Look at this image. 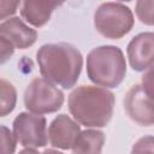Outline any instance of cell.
I'll list each match as a JSON object with an SVG mask.
<instances>
[{"label": "cell", "mask_w": 154, "mask_h": 154, "mask_svg": "<svg viewBox=\"0 0 154 154\" xmlns=\"http://www.w3.org/2000/svg\"><path fill=\"white\" fill-rule=\"evenodd\" d=\"M87 73L90 81L100 87H118L126 73L123 52L114 46L94 48L87 57Z\"/></svg>", "instance_id": "obj_3"}, {"label": "cell", "mask_w": 154, "mask_h": 154, "mask_svg": "<svg viewBox=\"0 0 154 154\" xmlns=\"http://www.w3.org/2000/svg\"><path fill=\"white\" fill-rule=\"evenodd\" d=\"M13 135L22 146L35 148L43 147L48 142L46 119L41 114L23 112L13 122Z\"/></svg>", "instance_id": "obj_6"}, {"label": "cell", "mask_w": 154, "mask_h": 154, "mask_svg": "<svg viewBox=\"0 0 154 154\" xmlns=\"http://www.w3.org/2000/svg\"><path fill=\"white\" fill-rule=\"evenodd\" d=\"M94 25L107 38H120L134 25V14L129 7L118 2H105L95 12Z\"/></svg>", "instance_id": "obj_4"}, {"label": "cell", "mask_w": 154, "mask_h": 154, "mask_svg": "<svg viewBox=\"0 0 154 154\" xmlns=\"http://www.w3.org/2000/svg\"><path fill=\"white\" fill-rule=\"evenodd\" d=\"M128 58L135 71H147L153 67L154 58V35L142 32L135 36L128 46Z\"/></svg>", "instance_id": "obj_8"}, {"label": "cell", "mask_w": 154, "mask_h": 154, "mask_svg": "<svg viewBox=\"0 0 154 154\" xmlns=\"http://www.w3.org/2000/svg\"><path fill=\"white\" fill-rule=\"evenodd\" d=\"M124 108L129 118L135 123L143 126L153 125V95L148 94L141 84L132 85L128 90L124 97Z\"/></svg>", "instance_id": "obj_7"}, {"label": "cell", "mask_w": 154, "mask_h": 154, "mask_svg": "<svg viewBox=\"0 0 154 154\" xmlns=\"http://www.w3.org/2000/svg\"><path fill=\"white\" fill-rule=\"evenodd\" d=\"M103 142V132L99 130H85L78 134L71 149L73 153H100Z\"/></svg>", "instance_id": "obj_12"}, {"label": "cell", "mask_w": 154, "mask_h": 154, "mask_svg": "<svg viewBox=\"0 0 154 154\" xmlns=\"http://www.w3.org/2000/svg\"><path fill=\"white\" fill-rule=\"evenodd\" d=\"M81 132L79 125L66 114L58 116L49 125L48 140L51 144L60 149H70Z\"/></svg>", "instance_id": "obj_9"}, {"label": "cell", "mask_w": 154, "mask_h": 154, "mask_svg": "<svg viewBox=\"0 0 154 154\" xmlns=\"http://www.w3.org/2000/svg\"><path fill=\"white\" fill-rule=\"evenodd\" d=\"M153 144H154V141H153V137L152 136H148V137H143L141 138L138 142H136V144L132 148V152L135 153H153L154 148H153Z\"/></svg>", "instance_id": "obj_18"}, {"label": "cell", "mask_w": 154, "mask_h": 154, "mask_svg": "<svg viewBox=\"0 0 154 154\" xmlns=\"http://www.w3.org/2000/svg\"><path fill=\"white\" fill-rule=\"evenodd\" d=\"M120 1H131V0H120Z\"/></svg>", "instance_id": "obj_20"}, {"label": "cell", "mask_w": 154, "mask_h": 154, "mask_svg": "<svg viewBox=\"0 0 154 154\" xmlns=\"http://www.w3.org/2000/svg\"><path fill=\"white\" fill-rule=\"evenodd\" d=\"M136 14L141 23L146 25H153V0H137Z\"/></svg>", "instance_id": "obj_14"}, {"label": "cell", "mask_w": 154, "mask_h": 154, "mask_svg": "<svg viewBox=\"0 0 154 154\" xmlns=\"http://www.w3.org/2000/svg\"><path fill=\"white\" fill-rule=\"evenodd\" d=\"M0 34L4 35L14 48L25 49L32 46L37 38V32L28 26L20 18H7L0 24Z\"/></svg>", "instance_id": "obj_10"}, {"label": "cell", "mask_w": 154, "mask_h": 154, "mask_svg": "<svg viewBox=\"0 0 154 154\" xmlns=\"http://www.w3.org/2000/svg\"><path fill=\"white\" fill-rule=\"evenodd\" d=\"M64 103V94L46 78H34L25 89L24 105L36 114L53 113Z\"/></svg>", "instance_id": "obj_5"}, {"label": "cell", "mask_w": 154, "mask_h": 154, "mask_svg": "<svg viewBox=\"0 0 154 154\" xmlns=\"http://www.w3.org/2000/svg\"><path fill=\"white\" fill-rule=\"evenodd\" d=\"M17 140L13 132L6 126L0 125V154H11L16 150Z\"/></svg>", "instance_id": "obj_15"}, {"label": "cell", "mask_w": 154, "mask_h": 154, "mask_svg": "<svg viewBox=\"0 0 154 154\" xmlns=\"http://www.w3.org/2000/svg\"><path fill=\"white\" fill-rule=\"evenodd\" d=\"M19 4L20 0H0V20L10 18L17 11Z\"/></svg>", "instance_id": "obj_16"}, {"label": "cell", "mask_w": 154, "mask_h": 154, "mask_svg": "<svg viewBox=\"0 0 154 154\" xmlns=\"http://www.w3.org/2000/svg\"><path fill=\"white\" fill-rule=\"evenodd\" d=\"M14 53V47L12 43L0 34V64L8 61Z\"/></svg>", "instance_id": "obj_17"}, {"label": "cell", "mask_w": 154, "mask_h": 154, "mask_svg": "<svg viewBox=\"0 0 154 154\" xmlns=\"http://www.w3.org/2000/svg\"><path fill=\"white\" fill-rule=\"evenodd\" d=\"M40 72L47 81L63 88H72L81 73L83 58L70 43L43 45L36 53Z\"/></svg>", "instance_id": "obj_1"}, {"label": "cell", "mask_w": 154, "mask_h": 154, "mask_svg": "<svg viewBox=\"0 0 154 154\" xmlns=\"http://www.w3.org/2000/svg\"><path fill=\"white\" fill-rule=\"evenodd\" d=\"M17 91L12 83L0 78V117H5L14 109Z\"/></svg>", "instance_id": "obj_13"}, {"label": "cell", "mask_w": 154, "mask_h": 154, "mask_svg": "<svg viewBox=\"0 0 154 154\" xmlns=\"http://www.w3.org/2000/svg\"><path fill=\"white\" fill-rule=\"evenodd\" d=\"M141 85L143 87V89L148 94L153 95V70H152V67L148 69L147 72L144 71V76L142 78V84Z\"/></svg>", "instance_id": "obj_19"}, {"label": "cell", "mask_w": 154, "mask_h": 154, "mask_svg": "<svg viewBox=\"0 0 154 154\" xmlns=\"http://www.w3.org/2000/svg\"><path fill=\"white\" fill-rule=\"evenodd\" d=\"M64 2L65 0H22V17L36 28L43 26L52 12Z\"/></svg>", "instance_id": "obj_11"}, {"label": "cell", "mask_w": 154, "mask_h": 154, "mask_svg": "<svg viewBox=\"0 0 154 154\" xmlns=\"http://www.w3.org/2000/svg\"><path fill=\"white\" fill-rule=\"evenodd\" d=\"M114 95L106 88L81 85L69 96V109L75 120L89 128L106 126L112 118Z\"/></svg>", "instance_id": "obj_2"}]
</instances>
